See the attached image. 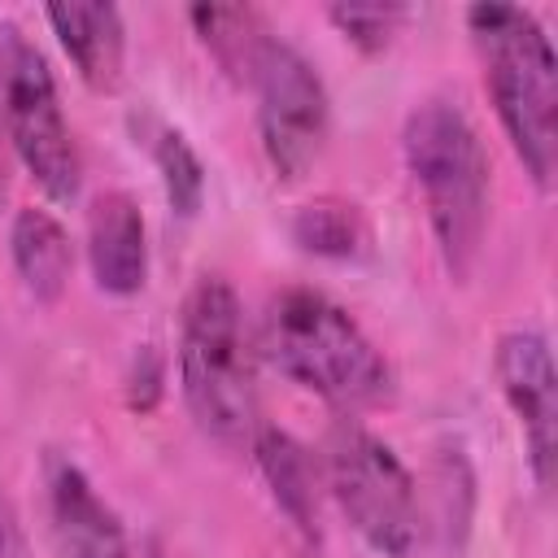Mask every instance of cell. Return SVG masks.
I'll return each instance as SVG.
<instances>
[{"label": "cell", "instance_id": "obj_1", "mask_svg": "<svg viewBox=\"0 0 558 558\" xmlns=\"http://www.w3.org/2000/svg\"><path fill=\"white\" fill-rule=\"evenodd\" d=\"M401 153L414 187L423 192L440 266L449 270L453 283H466L488 231L493 166L484 140L462 105L432 96L410 109L401 131Z\"/></svg>", "mask_w": 558, "mask_h": 558}, {"label": "cell", "instance_id": "obj_2", "mask_svg": "<svg viewBox=\"0 0 558 558\" xmlns=\"http://www.w3.org/2000/svg\"><path fill=\"white\" fill-rule=\"evenodd\" d=\"M466 31L514 157L549 192L558 170V57L545 26L519 4H471Z\"/></svg>", "mask_w": 558, "mask_h": 558}, {"label": "cell", "instance_id": "obj_3", "mask_svg": "<svg viewBox=\"0 0 558 558\" xmlns=\"http://www.w3.org/2000/svg\"><path fill=\"white\" fill-rule=\"evenodd\" d=\"M262 349L279 375L336 410H366L392 397V366L362 323L314 288H283L262 318Z\"/></svg>", "mask_w": 558, "mask_h": 558}, {"label": "cell", "instance_id": "obj_4", "mask_svg": "<svg viewBox=\"0 0 558 558\" xmlns=\"http://www.w3.org/2000/svg\"><path fill=\"white\" fill-rule=\"evenodd\" d=\"M179 388L196 427L218 445H248L262 427L244 305L222 275H201L183 301Z\"/></svg>", "mask_w": 558, "mask_h": 558}, {"label": "cell", "instance_id": "obj_5", "mask_svg": "<svg viewBox=\"0 0 558 558\" xmlns=\"http://www.w3.org/2000/svg\"><path fill=\"white\" fill-rule=\"evenodd\" d=\"M0 122L13 157L57 205H70L83 187V157L65 122L48 57L22 35L17 22H0Z\"/></svg>", "mask_w": 558, "mask_h": 558}, {"label": "cell", "instance_id": "obj_6", "mask_svg": "<svg viewBox=\"0 0 558 558\" xmlns=\"http://www.w3.org/2000/svg\"><path fill=\"white\" fill-rule=\"evenodd\" d=\"M323 453L327 488L353 532L379 558H410L418 545V488L397 449L344 414L331 427Z\"/></svg>", "mask_w": 558, "mask_h": 558}, {"label": "cell", "instance_id": "obj_7", "mask_svg": "<svg viewBox=\"0 0 558 558\" xmlns=\"http://www.w3.org/2000/svg\"><path fill=\"white\" fill-rule=\"evenodd\" d=\"M248 87L257 96V135L270 170L283 183L305 179L331 135V100L318 70L275 35L262 48Z\"/></svg>", "mask_w": 558, "mask_h": 558}, {"label": "cell", "instance_id": "obj_8", "mask_svg": "<svg viewBox=\"0 0 558 558\" xmlns=\"http://www.w3.org/2000/svg\"><path fill=\"white\" fill-rule=\"evenodd\" d=\"M493 371H497L501 397L523 432L532 480H536V488H549L554 466H558V375H554L549 340L536 327L506 331L497 340Z\"/></svg>", "mask_w": 558, "mask_h": 558}, {"label": "cell", "instance_id": "obj_9", "mask_svg": "<svg viewBox=\"0 0 558 558\" xmlns=\"http://www.w3.org/2000/svg\"><path fill=\"white\" fill-rule=\"evenodd\" d=\"M48 523L61 558H135L118 510L70 458L48 462Z\"/></svg>", "mask_w": 558, "mask_h": 558}, {"label": "cell", "instance_id": "obj_10", "mask_svg": "<svg viewBox=\"0 0 558 558\" xmlns=\"http://www.w3.org/2000/svg\"><path fill=\"white\" fill-rule=\"evenodd\" d=\"M87 266L105 296H135L148 283V235L131 192H100L87 209Z\"/></svg>", "mask_w": 558, "mask_h": 558}, {"label": "cell", "instance_id": "obj_11", "mask_svg": "<svg viewBox=\"0 0 558 558\" xmlns=\"http://www.w3.org/2000/svg\"><path fill=\"white\" fill-rule=\"evenodd\" d=\"M57 44L74 61L78 78L92 92H113L126 70V22L118 4L100 0H65L44 9Z\"/></svg>", "mask_w": 558, "mask_h": 558}, {"label": "cell", "instance_id": "obj_12", "mask_svg": "<svg viewBox=\"0 0 558 558\" xmlns=\"http://www.w3.org/2000/svg\"><path fill=\"white\" fill-rule=\"evenodd\" d=\"M9 253H13V270L22 288L35 301L57 305L65 296L70 275H74V244H70L65 222L52 209H35V205L17 209L9 227Z\"/></svg>", "mask_w": 558, "mask_h": 558}, {"label": "cell", "instance_id": "obj_13", "mask_svg": "<svg viewBox=\"0 0 558 558\" xmlns=\"http://www.w3.org/2000/svg\"><path fill=\"white\" fill-rule=\"evenodd\" d=\"M248 445H253L257 471H262L275 506L292 519V527L301 536L318 541V466H314L310 449L279 427H257Z\"/></svg>", "mask_w": 558, "mask_h": 558}, {"label": "cell", "instance_id": "obj_14", "mask_svg": "<svg viewBox=\"0 0 558 558\" xmlns=\"http://www.w3.org/2000/svg\"><path fill=\"white\" fill-rule=\"evenodd\" d=\"M187 22H192L201 48L218 61V70L227 78H235L240 87H248L262 48L275 39L266 17L253 4H192Z\"/></svg>", "mask_w": 558, "mask_h": 558}, {"label": "cell", "instance_id": "obj_15", "mask_svg": "<svg viewBox=\"0 0 558 558\" xmlns=\"http://www.w3.org/2000/svg\"><path fill=\"white\" fill-rule=\"evenodd\" d=\"M292 240L301 253L327 262H357L371 253V218L349 196H314L292 214Z\"/></svg>", "mask_w": 558, "mask_h": 558}, {"label": "cell", "instance_id": "obj_16", "mask_svg": "<svg viewBox=\"0 0 558 558\" xmlns=\"http://www.w3.org/2000/svg\"><path fill=\"white\" fill-rule=\"evenodd\" d=\"M148 153H153V166L161 174V192H166L170 214L192 218L201 209V201H205V166H201V153L174 126H153Z\"/></svg>", "mask_w": 558, "mask_h": 558}, {"label": "cell", "instance_id": "obj_17", "mask_svg": "<svg viewBox=\"0 0 558 558\" xmlns=\"http://www.w3.org/2000/svg\"><path fill=\"white\" fill-rule=\"evenodd\" d=\"M327 17H331V26H336L357 52L375 57V52H384V48L392 44V35H397L405 9H397V4H331Z\"/></svg>", "mask_w": 558, "mask_h": 558}, {"label": "cell", "instance_id": "obj_18", "mask_svg": "<svg viewBox=\"0 0 558 558\" xmlns=\"http://www.w3.org/2000/svg\"><path fill=\"white\" fill-rule=\"evenodd\" d=\"M166 397V357L157 344H135L126 366V405L135 414H153Z\"/></svg>", "mask_w": 558, "mask_h": 558}, {"label": "cell", "instance_id": "obj_19", "mask_svg": "<svg viewBox=\"0 0 558 558\" xmlns=\"http://www.w3.org/2000/svg\"><path fill=\"white\" fill-rule=\"evenodd\" d=\"M0 558H31V545H26V527H22V514H17L13 497L4 493V484H0Z\"/></svg>", "mask_w": 558, "mask_h": 558}, {"label": "cell", "instance_id": "obj_20", "mask_svg": "<svg viewBox=\"0 0 558 558\" xmlns=\"http://www.w3.org/2000/svg\"><path fill=\"white\" fill-rule=\"evenodd\" d=\"M9 187H13V148H9V135L0 122V205L9 201Z\"/></svg>", "mask_w": 558, "mask_h": 558}, {"label": "cell", "instance_id": "obj_21", "mask_svg": "<svg viewBox=\"0 0 558 558\" xmlns=\"http://www.w3.org/2000/svg\"><path fill=\"white\" fill-rule=\"evenodd\" d=\"M144 558H166V554H161V545H157V541H148V545H144Z\"/></svg>", "mask_w": 558, "mask_h": 558}]
</instances>
